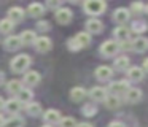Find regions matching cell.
<instances>
[{
  "mask_svg": "<svg viewBox=\"0 0 148 127\" xmlns=\"http://www.w3.org/2000/svg\"><path fill=\"white\" fill-rule=\"evenodd\" d=\"M89 43H91V35L88 33V32H80V33H77L73 38L69 40L67 46L70 48L72 51H78V49H81V48L89 46Z\"/></svg>",
  "mask_w": 148,
  "mask_h": 127,
  "instance_id": "cell-1",
  "label": "cell"
},
{
  "mask_svg": "<svg viewBox=\"0 0 148 127\" xmlns=\"http://www.w3.org/2000/svg\"><path fill=\"white\" fill-rule=\"evenodd\" d=\"M30 65V57L27 56V54H19V56H16L14 59H11V70H13L14 73H24L27 68H29Z\"/></svg>",
  "mask_w": 148,
  "mask_h": 127,
  "instance_id": "cell-2",
  "label": "cell"
},
{
  "mask_svg": "<svg viewBox=\"0 0 148 127\" xmlns=\"http://www.w3.org/2000/svg\"><path fill=\"white\" fill-rule=\"evenodd\" d=\"M83 8H84V11H86L88 14L99 16V14H102V13L105 11L107 3L102 2V0H86L84 5H83Z\"/></svg>",
  "mask_w": 148,
  "mask_h": 127,
  "instance_id": "cell-3",
  "label": "cell"
},
{
  "mask_svg": "<svg viewBox=\"0 0 148 127\" xmlns=\"http://www.w3.org/2000/svg\"><path fill=\"white\" fill-rule=\"evenodd\" d=\"M118 49H119V43H116L115 40H107V41H103V43L100 44V53H102V56H105V57L115 56V54L118 53Z\"/></svg>",
  "mask_w": 148,
  "mask_h": 127,
  "instance_id": "cell-4",
  "label": "cell"
},
{
  "mask_svg": "<svg viewBox=\"0 0 148 127\" xmlns=\"http://www.w3.org/2000/svg\"><path fill=\"white\" fill-rule=\"evenodd\" d=\"M129 87H131V86H129L127 81H113L108 89H110V92H112L113 95H118L119 97V94H126Z\"/></svg>",
  "mask_w": 148,
  "mask_h": 127,
  "instance_id": "cell-5",
  "label": "cell"
},
{
  "mask_svg": "<svg viewBox=\"0 0 148 127\" xmlns=\"http://www.w3.org/2000/svg\"><path fill=\"white\" fill-rule=\"evenodd\" d=\"M34 44H35V49L38 51V53H48V51L51 49V40H49L48 37H45V35L37 37V40L34 41Z\"/></svg>",
  "mask_w": 148,
  "mask_h": 127,
  "instance_id": "cell-6",
  "label": "cell"
},
{
  "mask_svg": "<svg viewBox=\"0 0 148 127\" xmlns=\"http://www.w3.org/2000/svg\"><path fill=\"white\" fill-rule=\"evenodd\" d=\"M56 21L59 22V24H69V22L72 21V11L69 8H59L56 10Z\"/></svg>",
  "mask_w": 148,
  "mask_h": 127,
  "instance_id": "cell-7",
  "label": "cell"
},
{
  "mask_svg": "<svg viewBox=\"0 0 148 127\" xmlns=\"http://www.w3.org/2000/svg\"><path fill=\"white\" fill-rule=\"evenodd\" d=\"M112 76H113V70L110 67L102 65V67H97L96 68V78L99 81H108Z\"/></svg>",
  "mask_w": 148,
  "mask_h": 127,
  "instance_id": "cell-8",
  "label": "cell"
},
{
  "mask_svg": "<svg viewBox=\"0 0 148 127\" xmlns=\"http://www.w3.org/2000/svg\"><path fill=\"white\" fill-rule=\"evenodd\" d=\"M86 29H88V33H99V32H102L103 29V24L102 21H99V19L92 18V19H88L86 21Z\"/></svg>",
  "mask_w": 148,
  "mask_h": 127,
  "instance_id": "cell-9",
  "label": "cell"
},
{
  "mask_svg": "<svg viewBox=\"0 0 148 127\" xmlns=\"http://www.w3.org/2000/svg\"><path fill=\"white\" fill-rule=\"evenodd\" d=\"M8 19H10L13 24L21 22L24 19V10L19 8V6H13V8H10L8 10Z\"/></svg>",
  "mask_w": 148,
  "mask_h": 127,
  "instance_id": "cell-10",
  "label": "cell"
},
{
  "mask_svg": "<svg viewBox=\"0 0 148 127\" xmlns=\"http://www.w3.org/2000/svg\"><path fill=\"white\" fill-rule=\"evenodd\" d=\"M113 18H115V21L118 22V24H126V22L129 21V18H131V13H129L127 8H118L115 10V14H113Z\"/></svg>",
  "mask_w": 148,
  "mask_h": 127,
  "instance_id": "cell-11",
  "label": "cell"
},
{
  "mask_svg": "<svg viewBox=\"0 0 148 127\" xmlns=\"http://www.w3.org/2000/svg\"><path fill=\"white\" fill-rule=\"evenodd\" d=\"M89 97L94 102H103V98L107 97V89L100 87V86H96V87H92L89 91Z\"/></svg>",
  "mask_w": 148,
  "mask_h": 127,
  "instance_id": "cell-12",
  "label": "cell"
},
{
  "mask_svg": "<svg viewBox=\"0 0 148 127\" xmlns=\"http://www.w3.org/2000/svg\"><path fill=\"white\" fill-rule=\"evenodd\" d=\"M132 49H134L135 53H145V51L148 49V38L137 37L132 41Z\"/></svg>",
  "mask_w": 148,
  "mask_h": 127,
  "instance_id": "cell-13",
  "label": "cell"
},
{
  "mask_svg": "<svg viewBox=\"0 0 148 127\" xmlns=\"http://www.w3.org/2000/svg\"><path fill=\"white\" fill-rule=\"evenodd\" d=\"M124 97H126V102H129V103H137L142 98V92L137 87H129L127 92L124 94Z\"/></svg>",
  "mask_w": 148,
  "mask_h": 127,
  "instance_id": "cell-14",
  "label": "cell"
},
{
  "mask_svg": "<svg viewBox=\"0 0 148 127\" xmlns=\"http://www.w3.org/2000/svg\"><path fill=\"white\" fill-rule=\"evenodd\" d=\"M5 48L8 51H18L21 48V40L19 35H10V37L5 40Z\"/></svg>",
  "mask_w": 148,
  "mask_h": 127,
  "instance_id": "cell-15",
  "label": "cell"
},
{
  "mask_svg": "<svg viewBox=\"0 0 148 127\" xmlns=\"http://www.w3.org/2000/svg\"><path fill=\"white\" fill-rule=\"evenodd\" d=\"M27 13H29L32 18H40V16L45 14V6L42 3H30L27 6Z\"/></svg>",
  "mask_w": 148,
  "mask_h": 127,
  "instance_id": "cell-16",
  "label": "cell"
},
{
  "mask_svg": "<svg viewBox=\"0 0 148 127\" xmlns=\"http://www.w3.org/2000/svg\"><path fill=\"white\" fill-rule=\"evenodd\" d=\"M43 117H45V121L48 122V126L49 124H58L59 121H61V113H59L58 110H46L45 111V114H43Z\"/></svg>",
  "mask_w": 148,
  "mask_h": 127,
  "instance_id": "cell-17",
  "label": "cell"
},
{
  "mask_svg": "<svg viewBox=\"0 0 148 127\" xmlns=\"http://www.w3.org/2000/svg\"><path fill=\"white\" fill-rule=\"evenodd\" d=\"M86 95H88L86 89L81 87V86H80V87L77 86V87H73V89L70 91V98H72L73 102H83L84 98H86Z\"/></svg>",
  "mask_w": 148,
  "mask_h": 127,
  "instance_id": "cell-18",
  "label": "cell"
},
{
  "mask_svg": "<svg viewBox=\"0 0 148 127\" xmlns=\"http://www.w3.org/2000/svg\"><path fill=\"white\" fill-rule=\"evenodd\" d=\"M129 33H131V30H129L126 25H118V27L113 30V35H115V38L118 41H126L129 38Z\"/></svg>",
  "mask_w": 148,
  "mask_h": 127,
  "instance_id": "cell-19",
  "label": "cell"
},
{
  "mask_svg": "<svg viewBox=\"0 0 148 127\" xmlns=\"http://www.w3.org/2000/svg\"><path fill=\"white\" fill-rule=\"evenodd\" d=\"M24 83H26L29 87L37 86L40 83V73L38 72H27L26 75H24Z\"/></svg>",
  "mask_w": 148,
  "mask_h": 127,
  "instance_id": "cell-20",
  "label": "cell"
},
{
  "mask_svg": "<svg viewBox=\"0 0 148 127\" xmlns=\"http://www.w3.org/2000/svg\"><path fill=\"white\" fill-rule=\"evenodd\" d=\"M19 40H21V44H34V41L37 40V35L34 30H24L19 35Z\"/></svg>",
  "mask_w": 148,
  "mask_h": 127,
  "instance_id": "cell-21",
  "label": "cell"
},
{
  "mask_svg": "<svg viewBox=\"0 0 148 127\" xmlns=\"http://www.w3.org/2000/svg\"><path fill=\"white\" fill-rule=\"evenodd\" d=\"M103 103H105L107 108H110V110H115V108H118L119 105H121V100H119L118 95H113V94H107V97L103 98Z\"/></svg>",
  "mask_w": 148,
  "mask_h": 127,
  "instance_id": "cell-22",
  "label": "cell"
},
{
  "mask_svg": "<svg viewBox=\"0 0 148 127\" xmlns=\"http://www.w3.org/2000/svg\"><path fill=\"white\" fill-rule=\"evenodd\" d=\"M3 108L8 111V113H11V114H16L18 111L21 110V103L16 100V98H10V100H7V102H5Z\"/></svg>",
  "mask_w": 148,
  "mask_h": 127,
  "instance_id": "cell-23",
  "label": "cell"
},
{
  "mask_svg": "<svg viewBox=\"0 0 148 127\" xmlns=\"http://www.w3.org/2000/svg\"><path fill=\"white\" fill-rule=\"evenodd\" d=\"M16 100L19 102L21 105L29 103V102L32 100V91H29V89H21V91L16 94Z\"/></svg>",
  "mask_w": 148,
  "mask_h": 127,
  "instance_id": "cell-24",
  "label": "cell"
},
{
  "mask_svg": "<svg viewBox=\"0 0 148 127\" xmlns=\"http://www.w3.org/2000/svg\"><path fill=\"white\" fill-rule=\"evenodd\" d=\"M127 76L131 81H140L142 78H143V70L138 68V67H131V68L127 70Z\"/></svg>",
  "mask_w": 148,
  "mask_h": 127,
  "instance_id": "cell-25",
  "label": "cell"
},
{
  "mask_svg": "<svg viewBox=\"0 0 148 127\" xmlns=\"http://www.w3.org/2000/svg\"><path fill=\"white\" fill-rule=\"evenodd\" d=\"M2 127H24V119L21 116H13L11 119L3 121Z\"/></svg>",
  "mask_w": 148,
  "mask_h": 127,
  "instance_id": "cell-26",
  "label": "cell"
},
{
  "mask_svg": "<svg viewBox=\"0 0 148 127\" xmlns=\"http://www.w3.org/2000/svg\"><path fill=\"white\" fill-rule=\"evenodd\" d=\"M26 111L30 116H40V114H42V105L35 103V102H34V103H27Z\"/></svg>",
  "mask_w": 148,
  "mask_h": 127,
  "instance_id": "cell-27",
  "label": "cell"
},
{
  "mask_svg": "<svg viewBox=\"0 0 148 127\" xmlns=\"http://www.w3.org/2000/svg\"><path fill=\"white\" fill-rule=\"evenodd\" d=\"M7 89L10 94H18V92L23 89V84H21V81H18V79H11V81L7 83Z\"/></svg>",
  "mask_w": 148,
  "mask_h": 127,
  "instance_id": "cell-28",
  "label": "cell"
},
{
  "mask_svg": "<svg viewBox=\"0 0 148 127\" xmlns=\"http://www.w3.org/2000/svg\"><path fill=\"white\" fill-rule=\"evenodd\" d=\"M13 29H14V24L10 19H2V21H0V32H2V33H10Z\"/></svg>",
  "mask_w": 148,
  "mask_h": 127,
  "instance_id": "cell-29",
  "label": "cell"
},
{
  "mask_svg": "<svg viewBox=\"0 0 148 127\" xmlns=\"http://www.w3.org/2000/svg\"><path fill=\"white\" fill-rule=\"evenodd\" d=\"M129 57H126V56H121V57H118V59L115 60V68L116 70H126L129 67Z\"/></svg>",
  "mask_w": 148,
  "mask_h": 127,
  "instance_id": "cell-30",
  "label": "cell"
},
{
  "mask_svg": "<svg viewBox=\"0 0 148 127\" xmlns=\"http://www.w3.org/2000/svg\"><path fill=\"white\" fill-rule=\"evenodd\" d=\"M59 127H77V121L73 117H61L59 121Z\"/></svg>",
  "mask_w": 148,
  "mask_h": 127,
  "instance_id": "cell-31",
  "label": "cell"
},
{
  "mask_svg": "<svg viewBox=\"0 0 148 127\" xmlns=\"http://www.w3.org/2000/svg\"><path fill=\"white\" fill-rule=\"evenodd\" d=\"M143 3H138V2H135V3H132L131 5V11L129 13H134V14H138V13H142L143 11Z\"/></svg>",
  "mask_w": 148,
  "mask_h": 127,
  "instance_id": "cell-32",
  "label": "cell"
},
{
  "mask_svg": "<svg viewBox=\"0 0 148 127\" xmlns=\"http://www.w3.org/2000/svg\"><path fill=\"white\" fill-rule=\"evenodd\" d=\"M132 30H135V32H145V30H147V24H145V22H142V21H137L134 24V27H132Z\"/></svg>",
  "mask_w": 148,
  "mask_h": 127,
  "instance_id": "cell-33",
  "label": "cell"
},
{
  "mask_svg": "<svg viewBox=\"0 0 148 127\" xmlns=\"http://www.w3.org/2000/svg\"><path fill=\"white\" fill-rule=\"evenodd\" d=\"M83 113L86 114V116H94V113H96V108H94L92 105H86V107L83 108Z\"/></svg>",
  "mask_w": 148,
  "mask_h": 127,
  "instance_id": "cell-34",
  "label": "cell"
},
{
  "mask_svg": "<svg viewBox=\"0 0 148 127\" xmlns=\"http://www.w3.org/2000/svg\"><path fill=\"white\" fill-rule=\"evenodd\" d=\"M48 6H49V8L59 10V6H61V2H59V0H56V2H48Z\"/></svg>",
  "mask_w": 148,
  "mask_h": 127,
  "instance_id": "cell-35",
  "label": "cell"
},
{
  "mask_svg": "<svg viewBox=\"0 0 148 127\" xmlns=\"http://www.w3.org/2000/svg\"><path fill=\"white\" fill-rule=\"evenodd\" d=\"M37 27H38L40 29V30H42V29H43V30H48V22H38V24H37Z\"/></svg>",
  "mask_w": 148,
  "mask_h": 127,
  "instance_id": "cell-36",
  "label": "cell"
},
{
  "mask_svg": "<svg viewBox=\"0 0 148 127\" xmlns=\"http://www.w3.org/2000/svg\"><path fill=\"white\" fill-rule=\"evenodd\" d=\"M108 127H126L123 122H118V121H113V122L108 124Z\"/></svg>",
  "mask_w": 148,
  "mask_h": 127,
  "instance_id": "cell-37",
  "label": "cell"
},
{
  "mask_svg": "<svg viewBox=\"0 0 148 127\" xmlns=\"http://www.w3.org/2000/svg\"><path fill=\"white\" fill-rule=\"evenodd\" d=\"M77 127H92L89 122H81V124H77Z\"/></svg>",
  "mask_w": 148,
  "mask_h": 127,
  "instance_id": "cell-38",
  "label": "cell"
},
{
  "mask_svg": "<svg viewBox=\"0 0 148 127\" xmlns=\"http://www.w3.org/2000/svg\"><path fill=\"white\" fill-rule=\"evenodd\" d=\"M143 68L148 72V59H145V62H143Z\"/></svg>",
  "mask_w": 148,
  "mask_h": 127,
  "instance_id": "cell-39",
  "label": "cell"
},
{
  "mask_svg": "<svg viewBox=\"0 0 148 127\" xmlns=\"http://www.w3.org/2000/svg\"><path fill=\"white\" fill-rule=\"evenodd\" d=\"M3 105H5V100L2 97H0V108H3Z\"/></svg>",
  "mask_w": 148,
  "mask_h": 127,
  "instance_id": "cell-40",
  "label": "cell"
},
{
  "mask_svg": "<svg viewBox=\"0 0 148 127\" xmlns=\"http://www.w3.org/2000/svg\"><path fill=\"white\" fill-rule=\"evenodd\" d=\"M3 79H5V75H3V73H2V72H0V83L3 81Z\"/></svg>",
  "mask_w": 148,
  "mask_h": 127,
  "instance_id": "cell-41",
  "label": "cell"
},
{
  "mask_svg": "<svg viewBox=\"0 0 148 127\" xmlns=\"http://www.w3.org/2000/svg\"><path fill=\"white\" fill-rule=\"evenodd\" d=\"M3 126V117H2V114H0V127Z\"/></svg>",
  "mask_w": 148,
  "mask_h": 127,
  "instance_id": "cell-42",
  "label": "cell"
},
{
  "mask_svg": "<svg viewBox=\"0 0 148 127\" xmlns=\"http://www.w3.org/2000/svg\"><path fill=\"white\" fill-rule=\"evenodd\" d=\"M42 127H51V126H48V124H46V126H42Z\"/></svg>",
  "mask_w": 148,
  "mask_h": 127,
  "instance_id": "cell-43",
  "label": "cell"
},
{
  "mask_svg": "<svg viewBox=\"0 0 148 127\" xmlns=\"http://www.w3.org/2000/svg\"><path fill=\"white\" fill-rule=\"evenodd\" d=\"M147 13H148V6H147Z\"/></svg>",
  "mask_w": 148,
  "mask_h": 127,
  "instance_id": "cell-44",
  "label": "cell"
}]
</instances>
